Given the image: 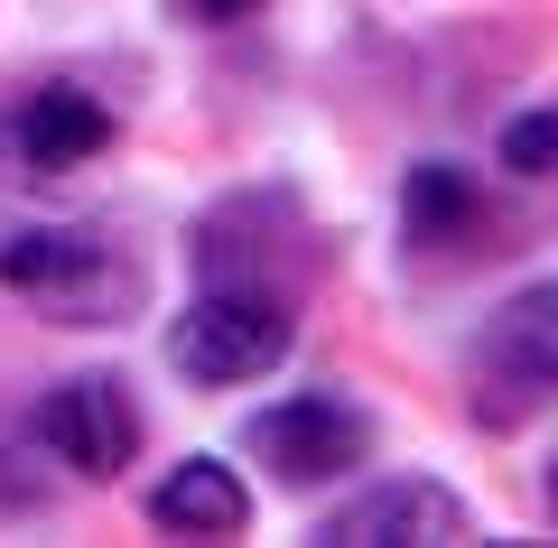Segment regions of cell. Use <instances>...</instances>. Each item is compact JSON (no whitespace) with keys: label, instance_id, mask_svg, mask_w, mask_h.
Masks as SVG:
<instances>
[{"label":"cell","instance_id":"8fae6325","mask_svg":"<svg viewBox=\"0 0 558 548\" xmlns=\"http://www.w3.org/2000/svg\"><path fill=\"white\" fill-rule=\"evenodd\" d=\"M186 20H205V28H233V20H252L260 0H178Z\"/></svg>","mask_w":558,"mask_h":548},{"label":"cell","instance_id":"8992f818","mask_svg":"<svg viewBox=\"0 0 558 548\" xmlns=\"http://www.w3.org/2000/svg\"><path fill=\"white\" fill-rule=\"evenodd\" d=\"M317 539H336V548H457V539H475V521H465V502L447 484H428V474H391V484L336 502Z\"/></svg>","mask_w":558,"mask_h":548},{"label":"cell","instance_id":"7a4b0ae2","mask_svg":"<svg viewBox=\"0 0 558 548\" xmlns=\"http://www.w3.org/2000/svg\"><path fill=\"white\" fill-rule=\"evenodd\" d=\"M289 344H299V316H289V297L260 289V279L252 289L215 279V289L168 326V363H178L186 381H205V391H242V381L279 373Z\"/></svg>","mask_w":558,"mask_h":548},{"label":"cell","instance_id":"3957f363","mask_svg":"<svg viewBox=\"0 0 558 548\" xmlns=\"http://www.w3.org/2000/svg\"><path fill=\"white\" fill-rule=\"evenodd\" d=\"M549 391H558V289H521L512 307L484 326L475 418H484V428H521Z\"/></svg>","mask_w":558,"mask_h":548},{"label":"cell","instance_id":"30bf717a","mask_svg":"<svg viewBox=\"0 0 558 548\" xmlns=\"http://www.w3.org/2000/svg\"><path fill=\"white\" fill-rule=\"evenodd\" d=\"M549 158H558V112H521L502 131V168L512 176H549Z\"/></svg>","mask_w":558,"mask_h":548},{"label":"cell","instance_id":"ba28073f","mask_svg":"<svg viewBox=\"0 0 558 548\" xmlns=\"http://www.w3.org/2000/svg\"><path fill=\"white\" fill-rule=\"evenodd\" d=\"M149 521H159L168 539H242V521H252V492H242L233 465H215V455H186L178 474H159V492H149Z\"/></svg>","mask_w":558,"mask_h":548},{"label":"cell","instance_id":"6da1fadb","mask_svg":"<svg viewBox=\"0 0 558 548\" xmlns=\"http://www.w3.org/2000/svg\"><path fill=\"white\" fill-rule=\"evenodd\" d=\"M0 289L47 307L57 326H121L149 279L94 223H28V233H0Z\"/></svg>","mask_w":558,"mask_h":548},{"label":"cell","instance_id":"5b68a950","mask_svg":"<svg viewBox=\"0 0 558 548\" xmlns=\"http://www.w3.org/2000/svg\"><path fill=\"white\" fill-rule=\"evenodd\" d=\"M38 447L57 455L65 474H84V484H112V474L140 455V410H131V391H121L112 373L57 381V391L38 400Z\"/></svg>","mask_w":558,"mask_h":548},{"label":"cell","instance_id":"9c48e42d","mask_svg":"<svg viewBox=\"0 0 558 548\" xmlns=\"http://www.w3.org/2000/svg\"><path fill=\"white\" fill-rule=\"evenodd\" d=\"M400 223H410L418 252H457V242H475L484 205H475V186H465V168L428 158V168H410V186H400Z\"/></svg>","mask_w":558,"mask_h":548},{"label":"cell","instance_id":"277c9868","mask_svg":"<svg viewBox=\"0 0 558 548\" xmlns=\"http://www.w3.org/2000/svg\"><path fill=\"white\" fill-rule=\"evenodd\" d=\"M252 455L279 484L307 492V484H336V474H354L373 455V418L336 391H299V400H279V410L252 418Z\"/></svg>","mask_w":558,"mask_h":548},{"label":"cell","instance_id":"52a82bcc","mask_svg":"<svg viewBox=\"0 0 558 548\" xmlns=\"http://www.w3.org/2000/svg\"><path fill=\"white\" fill-rule=\"evenodd\" d=\"M102 149H112V112H102L94 94H75V84H38V94L20 102V168L65 176V168H94Z\"/></svg>","mask_w":558,"mask_h":548}]
</instances>
